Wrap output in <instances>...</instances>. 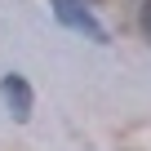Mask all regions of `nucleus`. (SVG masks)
Listing matches in <instances>:
<instances>
[{"instance_id":"f257e3e1","label":"nucleus","mask_w":151,"mask_h":151,"mask_svg":"<svg viewBox=\"0 0 151 151\" xmlns=\"http://www.w3.org/2000/svg\"><path fill=\"white\" fill-rule=\"evenodd\" d=\"M49 5H53V18H58L62 27L80 31V36H89V40H98V45H107V27L80 5V0H49Z\"/></svg>"},{"instance_id":"7ed1b4c3","label":"nucleus","mask_w":151,"mask_h":151,"mask_svg":"<svg viewBox=\"0 0 151 151\" xmlns=\"http://www.w3.org/2000/svg\"><path fill=\"white\" fill-rule=\"evenodd\" d=\"M142 31H147V40H151V0L142 5Z\"/></svg>"},{"instance_id":"f03ea898","label":"nucleus","mask_w":151,"mask_h":151,"mask_svg":"<svg viewBox=\"0 0 151 151\" xmlns=\"http://www.w3.org/2000/svg\"><path fill=\"white\" fill-rule=\"evenodd\" d=\"M0 93H5V107H9V116L14 120H31V85L22 80V76H5L0 80Z\"/></svg>"}]
</instances>
